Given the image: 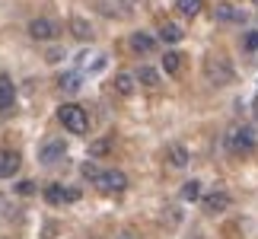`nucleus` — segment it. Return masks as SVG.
<instances>
[{
    "mask_svg": "<svg viewBox=\"0 0 258 239\" xmlns=\"http://www.w3.org/2000/svg\"><path fill=\"white\" fill-rule=\"evenodd\" d=\"M204 80L211 86H230V83H236V71L223 54H207L204 57Z\"/></svg>",
    "mask_w": 258,
    "mask_h": 239,
    "instance_id": "obj_1",
    "label": "nucleus"
},
{
    "mask_svg": "<svg viewBox=\"0 0 258 239\" xmlns=\"http://www.w3.org/2000/svg\"><path fill=\"white\" fill-rule=\"evenodd\" d=\"M223 147L230 153H236V156L255 150V128L252 125H233L230 131L223 134Z\"/></svg>",
    "mask_w": 258,
    "mask_h": 239,
    "instance_id": "obj_2",
    "label": "nucleus"
},
{
    "mask_svg": "<svg viewBox=\"0 0 258 239\" xmlns=\"http://www.w3.org/2000/svg\"><path fill=\"white\" fill-rule=\"evenodd\" d=\"M57 118H61V125H64L71 134H86V131H89L86 108L74 105V102H67V105H61V108H57Z\"/></svg>",
    "mask_w": 258,
    "mask_h": 239,
    "instance_id": "obj_3",
    "label": "nucleus"
},
{
    "mask_svg": "<svg viewBox=\"0 0 258 239\" xmlns=\"http://www.w3.org/2000/svg\"><path fill=\"white\" fill-rule=\"evenodd\" d=\"M57 32H61V26L54 23V19H48V16H38L29 23V35L35 38V42H54Z\"/></svg>",
    "mask_w": 258,
    "mask_h": 239,
    "instance_id": "obj_4",
    "label": "nucleus"
},
{
    "mask_svg": "<svg viewBox=\"0 0 258 239\" xmlns=\"http://www.w3.org/2000/svg\"><path fill=\"white\" fill-rule=\"evenodd\" d=\"M214 16H217V23H230V26H242V23H249V13H245L242 7H236V4H217Z\"/></svg>",
    "mask_w": 258,
    "mask_h": 239,
    "instance_id": "obj_5",
    "label": "nucleus"
},
{
    "mask_svg": "<svg viewBox=\"0 0 258 239\" xmlns=\"http://www.w3.org/2000/svg\"><path fill=\"white\" fill-rule=\"evenodd\" d=\"M99 188L108 192V195H121L127 188V175L121 172V169H105L102 178H99Z\"/></svg>",
    "mask_w": 258,
    "mask_h": 239,
    "instance_id": "obj_6",
    "label": "nucleus"
},
{
    "mask_svg": "<svg viewBox=\"0 0 258 239\" xmlns=\"http://www.w3.org/2000/svg\"><path fill=\"white\" fill-rule=\"evenodd\" d=\"M64 153H67L64 137H48V141L38 147V159H42V163H57V159H64Z\"/></svg>",
    "mask_w": 258,
    "mask_h": 239,
    "instance_id": "obj_7",
    "label": "nucleus"
},
{
    "mask_svg": "<svg viewBox=\"0 0 258 239\" xmlns=\"http://www.w3.org/2000/svg\"><path fill=\"white\" fill-rule=\"evenodd\" d=\"M45 201H48V204H74V201H80V188L48 185V188H45Z\"/></svg>",
    "mask_w": 258,
    "mask_h": 239,
    "instance_id": "obj_8",
    "label": "nucleus"
},
{
    "mask_svg": "<svg viewBox=\"0 0 258 239\" xmlns=\"http://www.w3.org/2000/svg\"><path fill=\"white\" fill-rule=\"evenodd\" d=\"M204 214H223V211H230V204H233V198L230 192H211V195H204Z\"/></svg>",
    "mask_w": 258,
    "mask_h": 239,
    "instance_id": "obj_9",
    "label": "nucleus"
},
{
    "mask_svg": "<svg viewBox=\"0 0 258 239\" xmlns=\"http://www.w3.org/2000/svg\"><path fill=\"white\" fill-rule=\"evenodd\" d=\"M16 102V86L7 74H0V112H10Z\"/></svg>",
    "mask_w": 258,
    "mask_h": 239,
    "instance_id": "obj_10",
    "label": "nucleus"
},
{
    "mask_svg": "<svg viewBox=\"0 0 258 239\" xmlns=\"http://www.w3.org/2000/svg\"><path fill=\"white\" fill-rule=\"evenodd\" d=\"M19 172V153L16 150H0V178H13Z\"/></svg>",
    "mask_w": 258,
    "mask_h": 239,
    "instance_id": "obj_11",
    "label": "nucleus"
},
{
    "mask_svg": "<svg viewBox=\"0 0 258 239\" xmlns=\"http://www.w3.org/2000/svg\"><path fill=\"white\" fill-rule=\"evenodd\" d=\"M115 93L118 96H134V89H137V77L134 74H127V71H121V74H115Z\"/></svg>",
    "mask_w": 258,
    "mask_h": 239,
    "instance_id": "obj_12",
    "label": "nucleus"
},
{
    "mask_svg": "<svg viewBox=\"0 0 258 239\" xmlns=\"http://www.w3.org/2000/svg\"><path fill=\"white\" fill-rule=\"evenodd\" d=\"M131 48L137 54H150V51H156V38L147 35V32H134L131 35Z\"/></svg>",
    "mask_w": 258,
    "mask_h": 239,
    "instance_id": "obj_13",
    "label": "nucleus"
},
{
    "mask_svg": "<svg viewBox=\"0 0 258 239\" xmlns=\"http://www.w3.org/2000/svg\"><path fill=\"white\" fill-rule=\"evenodd\" d=\"M166 159H169V163H172L175 169H185L191 156H188V150H185L182 144H169V150H166Z\"/></svg>",
    "mask_w": 258,
    "mask_h": 239,
    "instance_id": "obj_14",
    "label": "nucleus"
},
{
    "mask_svg": "<svg viewBox=\"0 0 258 239\" xmlns=\"http://www.w3.org/2000/svg\"><path fill=\"white\" fill-rule=\"evenodd\" d=\"M71 32L80 38V42H93V26H89L83 16H74L71 19Z\"/></svg>",
    "mask_w": 258,
    "mask_h": 239,
    "instance_id": "obj_15",
    "label": "nucleus"
},
{
    "mask_svg": "<svg viewBox=\"0 0 258 239\" xmlns=\"http://www.w3.org/2000/svg\"><path fill=\"white\" fill-rule=\"evenodd\" d=\"M160 38L166 45H175V42H182L185 32H182V26H175V23H163L160 26Z\"/></svg>",
    "mask_w": 258,
    "mask_h": 239,
    "instance_id": "obj_16",
    "label": "nucleus"
},
{
    "mask_svg": "<svg viewBox=\"0 0 258 239\" xmlns=\"http://www.w3.org/2000/svg\"><path fill=\"white\" fill-rule=\"evenodd\" d=\"M134 77H137V83H141V86H150V89L160 86V71H153V67H141Z\"/></svg>",
    "mask_w": 258,
    "mask_h": 239,
    "instance_id": "obj_17",
    "label": "nucleus"
},
{
    "mask_svg": "<svg viewBox=\"0 0 258 239\" xmlns=\"http://www.w3.org/2000/svg\"><path fill=\"white\" fill-rule=\"evenodd\" d=\"M201 7H204V0H175V10H178L182 16H188V19L201 13Z\"/></svg>",
    "mask_w": 258,
    "mask_h": 239,
    "instance_id": "obj_18",
    "label": "nucleus"
},
{
    "mask_svg": "<svg viewBox=\"0 0 258 239\" xmlns=\"http://www.w3.org/2000/svg\"><path fill=\"white\" fill-rule=\"evenodd\" d=\"M102 172H105V169H99L96 159H86V163L80 166V175L86 178V182H96V185H99V178H102Z\"/></svg>",
    "mask_w": 258,
    "mask_h": 239,
    "instance_id": "obj_19",
    "label": "nucleus"
},
{
    "mask_svg": "<svg viewBox=\"0 0 258 239\" xmlns=\"http://www.w3.org/2000/svg\"><path fill=\"white\" fill-rule=\"evenodd\" d=\"M198 198H201V182L191 178V182L182 185V201H198Z\"/></svg>",
    "mask_w": 258,
    "mask_h": 239,
    "instance_id": "obj_20",
    "label": "nucleus"
},
{
    "mask_svg": "<svg viewBox=\"0 0 258 239\" xmlns=\"http://www.w3.org/2000/svg\"><path fill=\"white\" fill-rule=\"evenodd\" d=\"M178 67H182V54H178V51H166L163 71H166V74H178Z\"/></svg>",
    "mask_w": 258,
    "mask_h": 239,
    "instance_id": "obj_21",
    "label": "nucleus"
},
{
    "mask_svg": "<svg viewBox=\"0 0 258 239\" xmlns=\"http://www.w3.org/2000/svg\"><path fill=\"white\" fill-rule=\"evenodd\" d=\"M57 86H61L64 93H77V89H80V74H64L57 80Z\"/></svg>",
    "mask_w": 258,
    "mask_h": 239,
    "instance_id": "obj_22",
    "label": "nucleus"
},
{
    "mask_svg": "<svg viewBox=\"0 0 258 239\" xmlns=\"http://www.w3.org/2000/svg\"><path fill=\"white\" fill-rule=\"evenodd\" d=\"M108 150H112V141H108V137H99V141H93V144H89V156H105Z\"/></svg>",
    "mask_w": 258,
    "mask_h": 239,
    "instance_id": "obj_23",
    "label": "nucleus"
},
{
    "mask_svg": "<svg viewBox=\"0 0 258 239\" xmlns=\"http://www.w3.org/2000/svg\"><path fill=\"white\" fill-rule=\"evenodd\" d=\"M242 48H245V51H258V32H245Z\"/></svg>",
    "mask_w": 258,
    "mask_h": 239,
    "instance_id": "obj_24",
    "label": "nucleus"
},
{
    "mask_svg": "<svg viewBox=\"0 0 258 239\" xmlns=\"http://www.w3.org/2000/svg\"><path fill=\"white\" fill-rule=\"evenodd\" d=\"M16 192H19V195H35V182H19Z\"/></svg>",
    "mask_w": 258,
    "mask_h": 239,
    "instance_id": "obj_25",
    "label": "nucleus"
},
{
    "mask_svg": "<svg viewBox=\"0 0 258 239\" xmlns=\"http://www.w3.org/2000/svg\"><path fill=\"white\" fill-rule=\"evenodd\" d=\"M61 57H64V51H61V48H51L45 61H48V64H57V61H61Z\"/></svg>",
    "mask_w": 258,
    "mask_h": 239,
    "instance_id": "obj_26",
    "label": "nucleus"
},
{
    "mask_svg": "<svg viewBox=\"0 0 258 239\" xmlns=\"http://www.w3.org/2000/svg\"><path fill=\"white\" fill-rule=\"evenodd\" d=\"M252 112H255V122H258V96H255V102H252Z\"/></svg>",
    "mask_w": 258,
    "mask_h": 239,
    "instance_id": "obj_27",
    "label": "nucleus"
},
{
    "mask_svg": "<svg viewBox=\"0 0 258 239\" xmlns=\"http://www.w3.org/2000/svg\"><path fill=\"white\" fill-rule=\"evenodd\" d=\"M118 239H134V236H131V233H124V236H118Z\"/></svg>",
    "mask_w": 258,
    "mask_h": 239,
    "instance_id": "obj_28",
    "label": "nucleus"
},
{
    "mask_svg": "<svg viewBox=\"0 0 258 239\" xmlns=\"http://www.w3.org/2000/svg\"><path fill=\"white\" fill-rule=\"evenodd\" d=\"M127 4H134V0H127Z\"/></svg>",
    "mask_w": 258,
    "mask_h": 239,
    "instance_id": "obj_29",
    "label": "nucleus"
}]
</instances>
